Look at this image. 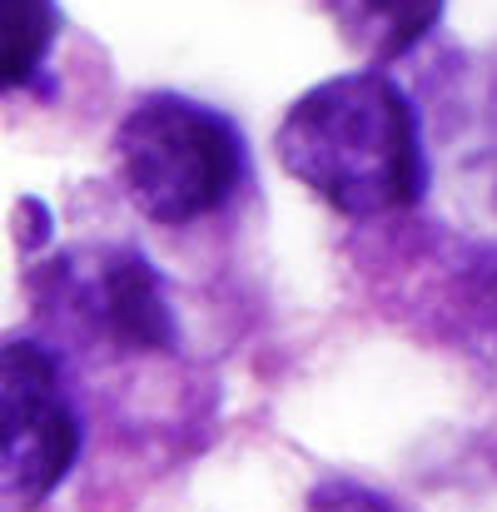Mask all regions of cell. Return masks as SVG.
Listing matches in <instances>:
<instances>
[{
	"label": "cell",
	"instance_id": "obj_1",
	"mask_svg": "<svg viewBox=\"0 0 497 512\" xmlns=\"http://www.w3.org/2000/svg\"><path fill=\"white\" fill-rule=\"evenodd\" d=\"M274 160L353 224L413 214L433 179L423 115L383 65L309 85L274 130Z\"/></svg>",
	"mask_w": 497,
	"mask_h": 512
},
{
	"label": "cell",
	"instance_id": "obj_2",
	"mask_svg": "<svg viewBox=\"0 0 497 512\" xmlns=\"http://www.w3.org/2000/svg\"><path fill=\"white\" fill-rule=\"evenodd\" d=\"M378 224V234L348 239L373 309L413 339L497 373V244L413 214Z\"/></svg>",
	"mask_w": 497,
	"mask_h": 512
},
{
	"label": "cell",
	"instance_id": "obj_3",
	"mask_svg": "<svg viewBox=\"0 0 497 512\" xmlns=\"http://www.w3.org/2000/svg\"><path fill=\"white\" fill-rule=\"evenodd\" d=\"M115 174L130 209L160 229L224 214L249 184L239 120L179 90H145L115 125Z\"/></svg>",
	"mask_w": 497,
	"mask_h": 512
},
{
	"label": "cell",
	"instance_id": "obj_4",
	"mask_svg": "<svg viewBox=\"0 0 497 512\" xmlns=\"http://www.w3.org/2000/svg\"><path fill=\"white\" fill-rule=\"evenodd\" d=\"M35 334L65 358H165L179 319L165 274L135 244H70L25 274Z\"/></svg>",
	"mask_w": 497,
	"mask_h": 512
},
{
	"label": "cell",
	"instance_id": "obj_5",
	"mask_svg": "<svg viewBox=\"0 0 497 512\" xmlns=\"http://www.w3.org/2000/svg\"><path fill=\"white\" fill-rule=\"evenodd\" d=\"M85 413L70 388V358L35 329L0 348V488L10 512H35L75 473Z\"/></svg>",
	"mask_w": 497,
	"mask_h": 512
},
{
	"label": "cell",
	"instance_id": "obj_6",
	"mask_svg": "<svg viewBox=\"0 0 497 512\" xmlns=\"http://www.w3.org/2000/svg\"><path fill=\"white\" fill-rule=\"evenodd\" d=\"M319 10L353 55L368 65H393L443 25L448 0H319Z\"/></svg>",
	"mask_w": 497,
	"mask_h": 512
},
{
	"label": "cell",
	"instance_id": "obj_7",
	"mask_svg": "<svg viewBox=\"0 0 497 512\" xmlns=\"http://www.w3.org/2000/svg\"><path fill=\"white\" fill-rule=\"evenodd\" d=\"M60 40L55 0H0V75L5 90L50 100V50Z\"/></svg>",
	"mask_w": 497,
	"mask_h": 512
},
{
	"label": "cell",
	"instance_id": "obj_8",
	"mask_svg": "<svg viewBox=\"0 0 497 512\" xmlns=\"http://www.w3.org/2000/svg\"><path fill=\"white\" fill-rule=\"evenodd\" d=\"M309 512H403L388 493L368 488V483H353V478H324L314 493H309Z\"/></svg>",
	"mask_w": 497,
	"mask_h": 512
},
{
	"label": "cell",
	"instance_id": "obj_9",
	"mask_svg": "<svg viewBox=\"0 0 497 512\" xmlns=\"http://www.w3.org/2000/svg\"><path fill=\"white\" fill-rule=\"evenodd\" d=\"M493 209H497V85H493Z\"/></svg>",
	"mask_w": 497,
	"mask_h": 512
}]
</instances>
